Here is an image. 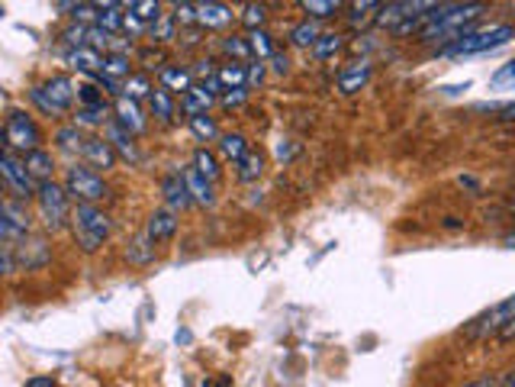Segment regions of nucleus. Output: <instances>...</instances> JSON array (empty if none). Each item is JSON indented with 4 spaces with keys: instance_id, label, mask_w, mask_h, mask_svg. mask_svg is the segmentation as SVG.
I'll list each match as a JSON object with an SVG mask.
<instances>
[{
    "instance_id": "f257e3e1",
    "label": "nucleus",
    "mask_w": 515,
    "mask_h": 387,
    "mask_svg": "<svg viewBox=\"0 0 515 387\" xmlns=\"http://www.w3.org/2000/svg\"><path fill=\"white\" fill-rule=\"evenodd\" d=\"M484 10V4H435L425 16V26L419 30V42H454L470 32V23Z\"/></svg>"
},
{
    "instance_id": "f03ea898",
    "label": "nucleus",
    "mask_w": 515,
    "mask_h": 387,
    "mask_svg": "<svg viewBox=\"0 0 515 387\" xmlns=\"http://www.w3.org/2000/svg\"><path fill=\"white\" fill-rule=\"evenodd\" d=\"M509 39H515V26H484V30H470L461 39H454L448 46L439 49L441 58H461V55H480L493 52V49L506 46Z\"/></svg>"
},
{
    "instance_id": "7ed1b4c3",
    "label": "nucleus",
    "mask_w": 515,
    "mask_h": 387,
    "mask_svg": "<svg viewBox=\"0 0 515 387\" xmlns=\"http://www.w3.org/2000/svg\"><path fill=\"white\" fill-rule=\"evenodd\" d=\"M71 226H75V239L81 246V252H97L103 246V239L110 236V217L103 213L97 203H77L71 210Z\"/></svg>"
},
{
    "instance_id": "20e7f679",
    "label": "nucleus",
    "mask_w": 515,
    "mask_h": 387,
    "mask_svg": "<svg viewBox=\"0 0 515 387\" xmlns=\"http://www.w3.org/2000/svg\"><path fill=\"white\" fill-rule=\"evenodd\" d=\"M36 201H39V217H42V226H46L49 232L65 230V223H68V217H71L68 191L58 187L55 181H46V184H39Z\"/></svg>"
},
{
    "instance_id": "39448f33",
    "label": "nucleus",
    "mask_w": 515,
    "mask_h": 387,
    "mask_svg": "<svg viewBox=\"0 0 515 387\" xmlns=\"http://www.w3.org/2000/svg\"><path fill=\"white\" fill-rule=\"evenodd\" d=\"M0 175H4L7 191L13 194L16 201H30V197H36L39 194L36 178H32L30 168H26V158H20V155L10 152V148L0 152Z\"/></svg>"
},
{
    "instance_id": "423d86ee",
    "label": "nucleus",
    "mask_w": 515,
    "mask_h": 387,
    "mask_svg": "<svg viewBox=\"0 0 515 387\" xmlns=\"http://www.w3.org/2000/svg\"><path fill=\"white\" fill-rule=\"evenodd\" d=\"M39 126L32 123V116H26L23 110H13V113L7 116V123H4V148H10V152H36L39 148Z\"/></svg>"
},
{
    "instance_id": "0eeeda50",
    "label": "nucleus",
    "mask_w": 515,
    "mask_h": 387,
    "mask_svg": "<svg viewBox=\"0 0 515 387\" xmlns=\"http://www.w3.org/2000/svg\"><path fill=\"white\" fill-rule=\"evenodd\" d=\"M65 191H68L77 203H97L107 197V184H103L101 175H93L91 168H81V165H71V168L65 171Z\"/></svg>"
},
{
    "instance_id": "6e6552de",
    "label": "nucleus",
    "mask_w": 515,
    "mask_h": 387,
    "mask_svg": "<svg viewBox=\"0 0 515 387\" xmlns=\"http://www.w3.org/2000/svg\"><path fill=\"white\" fill-rule=\"evenodd\" d=\"M32 101L39 104V110L42 113H65V110L71 107V101H75V85H71L68 77H49L46 85L32 87L30 94Z\"/></svg>"
},
{
    "instance_id": "1a4fd4ad",
    "label": "nucleus",
    "mask_w": 515,
    "mask_h": 387,
    "mask_svg": "<svg viewBox=\"0 0 515 387\" xmlns=\"http://www.w3.org/2000/svg\"><path fill=\"white\" fill-rule=\"evenodd\" d=\"M515 320V294L506 297L502 303H496L493 310H486L484 317L474 320L467 329V336H474V339H480V336H490V333H502L509 323Z\"/></svg>"
},
{
    "instance_id": "9d476101",
    "label": "nucleus",
    "mask_w": 515,
    "mask_h": 387,
    "mask_svg": "<svg viewBox=\"0 0 515 387\" xmlns=\"http://www.w3.org/2000/svg\"><path fill=\"white\" fill-rule=\"evenodd\" d=\"M0 236H4V242H10V246H13L16 239H26V236H30V213H26V207H20L13 197H7L4 207H0Z\"/></svg>"
},
{
    "instance_id": "9b49d317",
    "label": "nucleus",
    "mask_w": 515,
    "mask_h": 387,
    "mask_svg": "<svg viewBox=\"0 0 515 387\" xmlns=\"http://www.w3.org/2000/svg\"><path fill=\"white\" fill-rule=\"evenodd\" d=\"M435 4H409V0H403V4H386V7H380V14H377V23L380 26H396L400 23H406L409 16H419V14H425V10H431Z\"/></svg>"
},
{
    "instance_id": "f8f14e48",
    "label": "nucleus",
    "mask_w": 515,
    "mask_h": 387,
    "mask_svg": "<svg viewBox=\"0 0 515 387\" xmlns=\"http://www.w3.org/2000/svg\"><path fill=\"white\" fill-rule=\"evenodd\" d=\"M68 65L77 71H84V75H103V65H107V55H101L97 49L84 46V49H71L68 52Z\"/></svg>"
},
{
    "instance_id": "ddd939ff",
    "label": "nucleus",
    "mask_w": 515,
    "mask_h": 387,
    "mask_svg": "<svg viewBox=\"0 0 515 387\" xmlns=\"http://www.w3.org/2000/svg\"><path fill=\"white\" fill-rule=\"evenodd\" d=\"M177 232V217L174 210H155L152 217H148V226H146V236L152 242H168L171 236Z\"/></svg>"
},
{
    "instance_id": "4468645a",
    "label": "nucleus",
    "mask_w": 515,
    "mask_h": 387,
    "mask_svg": "<svg viewBox=\"0 0 515 387\" xmlns=\"http://www.w3.org/2000/svg\"><path fill=\"white\" fill-rule=\"evenodd\" d=\"M116 126H123L129 136L146 130V116H142L136 101H129V97H120V101H116Z\"/></svg>"
},
{
    "instance_id": "2eb2a0df",
    "label": "nucleus",
    "mask_w": 515,
    "mask_h": 387,
    "mask_svg": "<svg viewBox=\"0 0 515 387\" xmlns=\"http://www.w3.org/2000/svg\"><path fill=\"white\" fill-rule=\"evenodd\" d=\"M162 194H164V203H168V210H184L193 203L191 191H187V181L184 175H168L162 184Z\"/></svg>"
},
{
    "instance_id": "dca6fc26",
    "label": "nucleus",
    "mask_w": 515,
    "mask_h": 387,
    "mask_svg": "<svg viewBox=\"0 0 515 387\" xmlns=\"http://www.w3.org/2000/svg\"><path fill=\"white\" fill-rule=\"evenodd\" d=\"M181 175H184V181H187V191H191V197L197 203H200V207H213L216 203V194H213V181H207L200 175V171L197 168H184L181 171Z\"/></svg>"
},
{
    "instance_id": "f3484780",
    "label": "nucleus",
    "mask_w": 515,
    "mask_h": 387,
    "mask_svg": "<svg viewBox=\"0 0 515 387\" xmlns=\"http://www.w3.org/2000/svg\"><path fill=\"white\" fill-rule=\"evenodd\" d=\"M232 10L226 4H216V0H207V4H197V23L207 26V30H216V26L232 23Z\"/></svg>"
},
{
    "instance_id": "a211bd4d",
    "label": "nucleus",
    "mask_w": 515,
    "mask_h": 387,
    "mask_svg": "<svg viewBox=\"0 0 515 387\" xmlns=\"http://www.w3.org/2000/svg\"><path fill=\"white\" fill-rule=\"evenodd\" d=\"M370 81V65L368 62H354L351 68L339 71V91L342 94H354L361 91L364 85Z\"/></svg>"
},
{
    "instance_id": "6ab92c4d",
    "label": "nucleus",
    "mask_w": 515,
    "mask_h": 387,
    "mask_svg": "<svg viewBox=\"0 0 515 387\" xmlns=\"http://www.w3.org/2000/svg\"><path fill=\"white\" fill-rule=\"evenodd\" d=\"M81 155H84L93 168H113V162H116V148L110 146V142H103V140H87L84 152H81Z\"/></svg>"
},
{
    "instance_id": "aec40b11",
    "label": "nucleus",
    "mask_w": 515,
    "mask_h": 387,
    "mask_svg": "<svg viewBox=\"0 0 515 387\" xmlns=\"http://www.w3.org/2000/svg\"><path fill=\"white\" fill-rule=\"evenodd\" d=\"M209 104H213V91H209V87H203V85H193L191 91L184 94V101H181V110H184L187 120H191V116L207 113Z\"/></svg>"
},
{
    "instance_id": "412c9836",
    "label": "nucleus",
    "mask_w": 515,
    "mask_h": 387,
    "mask_svg": "<svg viewBox=\"0 0 515 387\" xmlns=\"http://www.w3.org/2000/svg\"><path fill=\"white\" fill-rule=\"evenodd\" d=\"M26 158V168H30V175L36 178V184H46V181H52V155L42 152V148H36V152L23 155Z\"/></svg>"
},
{
    "instance_id": "4be33fe9",
    "label": "nucleus",
    "mask_w": 515,
    "mask_h": 387,
    "mask_svg": "<svg viewBox=\"0 0 515 387\" xmlns=\"http://www.w3.org/2000/svg\"><path fill=\"white\" fill-rule=\"evenodd\" d=\"M219 152H223L229 162L239 165L252 148H248V140L242 132H226V136H219Z\"/></svg>"
},
{
    "instance_id": "5701e85b",
    "label": "nucleus",
    "mask_w": 515,
    "mask_h": 387,
    "mask_svg": "<svg viewBox=\"0 0 515 387\" xmlns=\"http://www.w3.org/2000/svg\"><path fill=\"white\" fill-rule=\"evenodd\" d=\"M110 146L120 152V158H126V162H138V152H136V142H132V136L123 130V126H110Z\"/></svg>"
},
{
    "instance_id": "b1692460",
    "label": "nucleus",
    "mask_w": 515,
    "mask_h": 387,
    "mask_svg": "<svg viewBox=\"0 0 515 387\" xmlns=\"http://www.w3.org/2000/svg\"><path fill=\"white\" fill-rule=\"evenodd\" d=\"M20 258H23V268L30 271V268H39V265H46L49 262V248H46V242L42 239H30L26 236L23 239V252H20Z\"/></svg>"
},
{
    "instance_id": "393cba45",
    "label": "nucleus",
    "mask_w": 515,
    "mask_h": 387,
    "mask_svg": "<svg viewBox=\"0 0 515 387\" xmlns=\"http://www.w3.org/2000/svg\"><path fill=\"white\" fill-rule=\"evenodd\" d=\"M148 107H152V113L162 120V123H168L171 116H174V101H171L168 87H155L152 97H148Z\"/></svg>"
},
{
    "instance_id": "a878e982",
    "label": "nucleus",
    "mask_w": 515,
    "mask_h": 387,
    "mask_svg": "<svg viewBox=\"0 0 515 387\" xmlns=\"http://www.w3.org/2000/svg\"><path fill=\"white\" fill-rule=\"evenodd\" d=\"M219 85L226 87V91H235V87H245V81H248V71H245V65H239V62H229V65H223L219 68Z\"/></svg>"
},
{
    "instance_id": "bb28decb",
    "label": "nucleus",
    "mask_w": 515,
    "mask_h": 387,
    "mask_svg": "<svg viewBox=\"0 0 515 387\" xmlns=\"http://www.w3.org/2000/svg\"><path fill=\"white\" fill-rule=\"evenodd\" d=\"M126 258H129L132 265H148L155 258V242L148 239L146 232H142V236H138V239L126 248Z\"/></svg>"
},
{
    "instance_id": "cd10ccee",
    "label": "nucleus",
    "mask_w": 515,
    "mask_h": 387,
    "mask_svg": "<svg viewBox=\"0 0 515 387\" xmlns=\"http://www.w3.org/2000/svg\"><path fill=\"white\" fill-rule=\"evenodd\" d=\"M162 87H168V91H191L193 87V77L187 68H162Z\"/></svg>"
},
{
    "instance_id": "c85d7f7f",
    "label": "nucleus",
    "mask_w": 515,
    "mask_h": 387,
    "mask_svg": "<svg viewBox=\"0 0 515 387\" xmlns=\"http://www.w3.org/2000/svg\"><path fill=\"white\" fill-rule=\"evenodd\" d=\"M290 42L293 46H300V49H309L319 42V26L313 23V20H303V23H297L290 30Z\"/></svg>"
},
{
    "instance_id": "c756f323",
    "label": "nucleus",
    "mask_w": 515,
    "mask_h": 387,
    "mask_svg": "<svg viewBox=\"0 0 515 387\" xmlns=\"http://www.w3.org/2000/svg\"><path fill=\"white\" fill-rule=\"evenodd\" d=\"M126 10L138 16L142 23H158L162 20V4H155V0H132V4H126Z\"/></svg>"
},
{
    "instance_id": "7c9ffc66",
    "label": "nucleus",
    "mask_w": 515,
    "mask_h": 387,
    "mask_svg": "<svg viewBox=\"0 0 515 387\" xmlns=\"http://www.w3.org/2000/svg\"><path fill=\"white\" fill-rule=\"evenodd\" d=\"M235 175H239V181H258L262 178V171H264V158L262 152H248L245 158H242L239 165H235Z\"/></svg>"
},
{
    "instance_id": "2f4dec72",
    "label": "nucleus",
    "mask_w": 515,
    "mask_h": 387,
    "mask_svg": "<svg viewBox=\"0 0 515 387\" xmlns=\"http://www.w3.org/2000/svg\"><path fill=\"white\" fill-rule=\"evenodd\" d=\"M55 142H58V148H65V152H84V136H81V130L77 126H62V130L55 132Z\"/></svg>"
},
{
    "instance_id": "473e14b6",
    "label": "nucleus",
    "mask_w": 515,
    "mask_h": 387,
    "mask_svg": "<svg viewBox=\"0 0 515 387\" xmlns=\"http://www.w3.org/2000/svg\"><path fill=\"white\" fill-rule=\"evenodd\" d=\"M191 130H193V136H197V140H203V142L219 140V130H216L213 116H207V113L191 116Z\"/></svg>"
},
{
    "instance_id": "72a5a7b5",
    "label": "nucleus",
    "mask_w": 515,
    "mask_h": 387,
    "mask_svg": "<svg viewBox=\"0 0 515 387\" xmlns=\"http://www.w3.org/2000/svg\"><path fill=\"white\" fill-rule=\"evenodd\" d=\"M193 168L200 171L207 181H216L219 178V165H216L213 152H207V148H197V155H193Z\"/></svg>"
},
{
    "instance_id": "f704fd0d",
    "label": "nucleus",
    "mask_w": 515,
    "mask_h": 387,
    "mask_svg": "<svg viewBox=\"0 0 515 387\" xmlns=\"http://www.w3.org/2000/svg\"><path fill=\"white\" fill-rule=\"evenodd\" d=\"M248 46H252V52L258 55V58H274V42H271V36L264 30H252V36H248Z\"/></svg>"
},
{
    "instance_id": "c9c22d12",
    "label": "nucleus",
    "mask_w": 515,
    "mask_h": 387,
    "mask_svg": "<svg viewBox=\"0 0 515 387\" xmlns=\"http://www.w3.org/2000/svg\"><path fill=\"white\" fill-rule=\"evenodd\" d=\"M155 87L148 85L146 75H132L129 81L123 85V97H129V101H138V97H152Z\"/></svg>"
},
{
    "instance_id": "e433bc0d",
    "label": "nucleus",
    "mask_w": 515,
    "mask_h": 387,
    "mask_svg": "<svg viewBox=\"0 0 515 387\" xmlns=\"http://www.w3.org/2000/svg\"><path fill=\"white\" fill-rule=\"evenodd\" d=\"M342 46H345V39L335 36V32H325V36H319V42L313 46V55L315 58H332Z\"/></svg>"
},
{
    "instance_id": "4c0bfd02",
    "label": "nucleus",
    "mask_w": 515,
    "mask_h": 387,
    "mask_svg": "<svg viewBox=\"0 0 515 387\" xmlns=\"http://www.w3.org/2000/svg\"><path fill=\"white\" fill-rule=\"evenodd\" d=\"M103 77H110V81H113V77H126V81H129V58H126V55H107V65H103Z\"/></svg>"
},
{
    "instance_id": "58836bf2",
    "label": "nucleus",
    "mask_w": 515,
    "mask_h": 387,
    "mask_svg": "<svg viewBox=\"0 0 515 387\" xmlns=\"http://www.w3.org/2000/svg\"><path fill=\"white\" fill-rule=\"evenodd\" d=\"M303 10H306L309 16H319V20H325V16L339 14L342 4H335V0H303Z\"/></svg>"
},
{
    "instance_id": "ea45409f",
    "label": "nucleus",
    "mask_w": 515,
    "mask_h": 387,
    "mask_svg": "<svg viewBox=\"0 0 515 387\" xmlns=\"http://www.w3.org/2000/svg\"><path fill=\"white\" fill-rule=\"evenodd\" d=\"M107 120V107H81L75 113V126H101Z\"/></svg>"
},
{
    "instance_id": "a19ab883",
    "label": "nucleus",
    "mask_w": 515,
    "mask_h": 387,
    "mask_svg": "<svg viewBox=\"0 0 515 387\" xmlns=\"http://www.w3.org/2000/svg\"><path fill=\"white\" fill-rule=\"evenodd\" d=\"M174 23H177L174 14H162V20H158V23H152V39H155V42H168V39H174Z\"/></svg>"
},
{
    "instance_id": "79ce46f5",
    "label": "nucleus",
    "mask_w": 515,
    "mask_h": 387,
    "mask_svg": "<svg viewBox=\"0 0 515 387\" xmlns=\"http://www.w3.org/2000/svg\"><path fill=\"white\" fill-rule=\"evenodd\" d=\"M77 97H81V104H84V107H107L103 94L97 91L93 85H81V87H77Z\"/></svg>"
},
{
    "instance_id": "37998d69",
    "label": "nucleus",
    "mask_w": 515,
    "mask_h": 387,
    "mask_svg": "<svg viewBox=\"0 0 515 387\" xmlns=\"http://www.w3.org/2000/svg\"><path fill=\"white\" fill-rule=\"evenodd\" d=\"M264 16H268V10H264L262 4H248V7L242 10V20H245V26H252V30H262Z\"/></svg>"
},
{
    "instance_id": "c03bdc74",
    "label": "nucleus",
    "mask_w": 515,
    "mask_h": 387,
    "mask_svg": "<svg viewBox=\"0 0 515 387\" xmlns=\"http://www.w3.org/2000/svg\"><path fill=\"white\" fill-rule=\"evenodd\" d=\"M496 91H502V87H515V62H509V65H502L496 75H493V81H490Z\"/></svg>"
},
{
    "instance_id": "a18cd8bd",
    "label": "nucleus",
    "mask_w": 515,
    "mask_h": 387,
    "mask_svg": "<svg viewBox=\"0 0 515 387\" xmlns=\"http://www.w3.org/2000/svg\"><path fill=\"white\" fill-rule=\"evenodd\" d=\"M223 46H226V52L235 55V58H248V55H254L252 46H248L245 39H239V36H229V39L223 42Z\"/></svg>"
},
{
    "instance_id": "49530a36",
    "label": "nucleus",
    "mask_w": 515,
    "mask_h": 387,
    "mask_svg": "<svg viewBox=\"0 0 515 387\" xmlns=\"http://www.w3.org/2000/svg\"><path fill=\"white\" fill-rule=\"evenodd\" d=\"M174 16L181 23H197V4H174Z\"/></svg>"
},
{
    "instance_id": "de8ad7c7",
    "label": "nucleus",
    "mask_w": 515,
    "mask_h": 387,
    "mask_svg": "<svg viewBox=\"0 0 515 387\" xmlns=\"http://www.w3.org/2000/svg\"><path fill=\"white\" fill-rule=\"evenodd\" d=\"M245 97H248L245 87H235V91H226V94H223V107H242V104H245Z\"/></svg>"
},
{
    "instance_id": "09e8293b",
    "label": "nucleus",
    "mask_w": 515,
    "mask_h": 387,
    "mask_svg": "<svg viewBox=\"0 0 515 387\" xmlns=\"http://www.w3.org/2000/svg\"><path fill=\"white\" fill-rule=\"evenodd\" d=\"M493 387H515V372L496 374V378H493Z\"/></svg>"
},
{
    "instance_id": "8fccbe9b",
    "label": "nucleus",
    "mask_w": 515,
    "mask_h": 387,
    "mask_svg": "<svg viewBox=\"0 0 515 387\" xmlns=\"http://www.w3.org/2000/svg\"><path fill=\"white\" fill-rule=\"evenodd\" d=\"M271 65H274V71H277V75H284V71L290 68V62H287V55H280V52H274V58H271Z\"/></svg>"
},
{
    "instance_id": "3c124183",
    "label": "nucleus",
    "mask_w": 515,
    "mask_h": 387,
    "mask_svg": "<svg viewBox=\"0 0 515 387\" xmlns=\"http://www.w3.org/2000/svg\"><path fill=\"white\" fill-rule=\"evenodd\" d=\"M126 30H129V32H142V30H146V23H142V20H138V16H132V14H126Z\"/></svg>"
},
{
    "instance_id": "603ef678",
    "label": "nucleus",
    "mask_w": 515,
    "mask_h": 387,
    "mask_svg": "<svg viewBox=\"0 0 515 387\" xmlns=\"http://www.w3.org/2000/svg\"><path fill=\"white\" fill-rule=\"evenodd\" d=\"M500 120H502V123H515V101L506 104V107L500 110Z\"/></svg>"
},
{
    "instance_id": "864d4df0",
    "label": "nucleus",
    "mask_w": 515,
    "mask_h": 387,
    "mask_svg": "<svg viewBox=\"0 0 515 387\" xmlns=\"http://www.w3.org/2000/svg\"><path fill=\"white\" fill-rule=\"evenodd\" d=\"M262 77H264V65L258 62V65H254L252 71H248V85H258V81H262Z\"/></svg>"
},
{
    "instance_id": "5fc2aeb1",
    "label": "nucleus",
    "mask_w": 515,
    "mask_h": 387,
    "mask_svg": "<svg viewBox=\"0 0 515 387\" xmlns=\"http://www.w3.org/2000/svg\"><path fill=\"white\" fill-rule=\"evenodd\" d=\"M26 387H55V381L52 378H42V374H39V378L26 381Z\"/></svg>"
},
{
    "instance_id": "6e6d98bb",
    "label": "nucleus",
    "mask_w": 515,
    "mask_h": 387,
    "mask_svg": "<svg viewBox=\"0 0 515 387\" xmlns=\"http://www.w3.org/2000/svg\"><path fill=\"white\" fill-rule=\"evenodd\" d=\"M500 339H502V342L515 339V320H512V323H509V326H506V329H502V333H500Z\"/></svg>"
},
{
    "instance_id": "4d7b16f0",
    "label": "nucleus",
    "mask_w": 515,
    "mask_h": 387,
    "mask_svg": "<svg viewBox=\"0 0 515 387\" xmlns=\"http://www.w3.org/2000/svg\"><path fill=\"white\" fill-rule=\"evenodd\" d=\"M461 387H493V378H477V381H467Z\"/></svg>"
},
{
    "instance_id": "13d9d810",
    "label": "nucleus",
    "mask_w": 515,
    "mask_h": 387,
    "mask_svg": "<svg viewBox=\"0 0 515 387\" xmlns=\"http://www.w3.org/2000/svg\"><path fill=\"white\" fill-rule=\"evenodd\" d=\"M506 246H509V248H515V232H512V236H509V239H506Z\"/></svg>"
}]
</instances>
